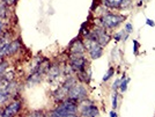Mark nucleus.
I'll list each match as a JSON object with an SVG mask.
<instances>
[{
  "instance_id": "nucleus-1",
  "label": "nucleus",
  "mask_w": 155,
  "mask_h": 117,
  "mask_svg": "<svg viewBox=\"0 0 155 117\" xmlns=\"http://www.w3.org/2000/svg\"><path fill=\"white\" fill-rule=\"evenodd\" d=\"M77 110H78L77 101L68 99V100L65 101L63 104H60L54 111H57L59 115H60V117H65V116H67V115H73V114H75Z\"/></svg>"
},
{
  "instance_id": "nucleus-30",
  "label": "nucleus",
  "mask_w": 155,
  "mask_h": 117,
  "mask_svg": "<svg viewBox=\"0 0 155 117\" xmlns=\"http://www.w3.org/2000/svg\"><path fill=\"white\" fill-rule=\"evenodd\" d=\"M0 117H7V116H5V115H2V114H1V115H0Z\"/></svg>"
},
{
  "instance_id": "nucleus-9",
  "label": "nucleus",
  "mask_w": 155,
  "mask_h": 117,
  "mask_svg": "<svg viewBox=\"0 0 155 117\" xmlns=\"http://www.w3.org/2000/svg\"><path fill=\"white\" fill-rule=\"evenodd\" d=\"M84 51V46L81 41H75L71 46V52L73 55H81Z\"/></svg>"
},
{
  "instance_id": "nucleus-26",
  "label": "nucleus",
  "mask_w": 155,
  "mask_h": 117,
  "mask_svg": "<svg viewBox=\"0 0 155 117\" xmlns=\"http://www.w3.org/2000/svg\"><path fill=\"white\" fill-rule=\"evenodd\" d=\"M120 37H122V35H120V34H117L116 36H115V39H116V41H119Z\"/></svg>"
},
{
  "instance_id": "nucleus-18",
  "label": "nucleus",
  "mask_w": 155,
  "mask_h": 117,
  "mask_svg": "<svg viewBox=\"0 0 155 117\" xmlns=\"http://www.w3.org/2000/svg\"><path fill=\"white\" fill-rule=\"evenodd\" d=\"M6 67H7V63H1V64H0V75L4 74V72H5V70H6Z\"/></svg>"
},
{
  "instance_id": "nucleus-27",
  "label": "nucleus",
  "mask_w": 155,
  "mask_h": 117,
  "mask_svg": "<svg viewBox=\"0 0 155 117\" xmlns=\"http://www.w3.org/2000/svg\"><path fill=\"white\" fill-rule=\"evenodd\" d=\"M110 115H111V117H117V114L115 112V111H111V114H110Z\"/></svg>"
},
{
  "instance_id": "nucleus-20",
  "label": "nucleus",
  "mask_w": 155,
  "mask_h": 117,
  "mask_svg": "<svg viewBox=\"0 0 155 117\" xmlns=\"http://www.w3.org/2000/svg\"><path fill=\"white\" fill-rule=\"evenodd\" d=\"M28 117H43L42 112H34V114H30Z\"/></svg>"
},
{
  "instance_id": "nucleus-12",
  "label": "nucleus",
  "mask_w": 155,
  "mask_h": 117,
  "mask_svg": "<svg viewBox=\"0 0 155 117\" xmlns=\"http://www.w3.org/2000/svg\"><path fill=\"white\" fill-rule=\"evenodd\" d=\"M59 72H60V70H59V67L57 65H53L52 67H50L49 69V77H50V79H54L56 77H58Z\"/></svg>"
},
{
  "instance_id": "nucleus-11",
  "label": "nucleus",
  "mask_w": 155,
  "mask_h": 117,
  "mask_svg": "<svg viewBox=\"0 0 155 117\" xmlns=\"http://www.w3.org/2000/svg\"><path fill=\"white\" fill-rule=\"evenodd\" d=\"M125 0H104V5L108 7H122Z\"/></svg>"
},
{
  "instance_id": "nucleus-4",
  "label": "nucleus",
  "mask_w": 155,
  "mask_h": 117,
  "mask_svg": "<svg viewBox=\"0 0 155 117\" xmlns=\"http://www.w3.org/2000/svg\"><path fill=\"white\" fill-rule=\"evenodd\" d=\"M86 48L89 50L91 57L93 59H97L102 56V46L100 45L97 42H95V41L88 38L87 42H86Z\"/></svg>"
},
{
  "instance_id": "nucleus-10",
  "label": "nucleus",
  "mask_w": 155,
  "mask_h": 117,
  "mask_svg": "<svg viewBox=\"0 0 155 117\" xmlns=\"http://www.w3.org/2000/svg\"><path fill=\"white\" fill-rule=\"evenodd\" d=\"M18 50H20V42L18 39L13 41L11 44L7 45V55H13L15 52H18Z\"/></svg>"
},
{
  "instance_id": "nucleus-22",
  "label": "nucleus",
  "mask_w": 155,
  "mask_h": 117,
  "mask_svg": "<svg viewBox=\"0 0 155 117\" xmlns=\"http://www.w3.org/2000/svg\"><path fill=\"white\" fill-rule=\"evenodd\" d=\"M133 43H134V52H136V55H138V46H139V44H138V42L137 41H133Z\"/></svg>"
},
{
  "instance_id": "nucleus-3",
  "label": "nucleus",
  "mask_w": 155,
  "mask_h": 117,
  "mask_svg": "<svg viewBox=\"0 0 155 117\" xmlns=\"http://www.w3.org/2000/svg\"><path fill=\"white\" fill-rule=\"evenodd\" d=\"M125 16L122 15H117V14H105L102 18V23L104 27L107 28H115L117 27L120 22H123Z\"/></svg>"
},
{
  "instance_id": "nucleus-23",
  "label": "nucleus",
  "mask_w": 155,
  "mask_h": 117,
  "mask_svg": "<svg viewBox=\"0 0 155 117\" xmlns=\"http://www.w3.org/2000/svg\"><path fill=\"white\" fill-rule=\"evenodd\" d=\"M147 25H148V26H152V27L155 26L154 21H153V20H149V19H147Z\"/></svg>"
},
{
  "instance_id": "nucleus-17",
  "label": "nucleus",
  "mask_w": 155,
  "mask_h": 117,
  "mask_svg": "<svg viewBox=\"0 0 155 117\" xmlns=\"http://www.w3.org/2000/svg\"><path fill=\"white\" fill-rule=\"evenodd\" d=\"M112 74H114V69H110L109 71L107 72V74H105V75L103 77V81H107V80H109L110 77H111Z\"/></svg>"
},
{
  "instance_id": "nucleus-15",
  "label": "nucleus",
  "mask_w": 155,
  "mask_h": 117,
  "mask_svg": "<svg viewBox=\"0 0 155 117\" xmlns=\"http://www.w3.org/2000/svg\"><path fill=\"white\" fill-rule=\"evenodd\" d=\"M5 12H6V8H5V1H0V16L4 18L5 16Z\"/></svg>"
},
{
  "instance_id": "nucleus-13",
  "label": "nucleus",
  "mask_w": 155,
  "mask_h": 117,
  "mask_svg": "<svg viewBox=\"0 0 155 117\" xmlns=\"http://www.w3.org/2000/svg\"><path fill=\"white\" fill-rule=\"evenodd\" d=\"M8 98H9V93L6 91V88L5 89H0V103L5 102Z\"/></svg>"
},
{
  "instance_id": "nucleus-5",
  "label": "nucleus",
  "mask_w": 155,
  "mask_h": 117,
  "mask_svg": "<svg viewBox=\"0 0 155 117\" xmlns=\"http://www.w3.org/2000/svg\"><path fill=\"white\" fill-rule=\"evenodd\" d=\"M84 65H86V60L84 58L80 57V55H75L74 57L71 58V67L74 71H84Z\"/></svg>"
},
{
  "instance_id": "nucleus-14",
  "label": "nucleus",
  "mask_w": 155,
  "mask_h": 117,
  "mask_svg": "<svg viewBox=\"0 0 155 117\" xmlns=\"http://www.w3.org/2000/svg\"><path fill=\"white\" fill-rule=\"evenodd\" d=\"M125 79V75H123V81L120 82V85H119V88H120V91L122 92H125L126 91V86H127V82L130 81V79H126V80H124Z\"/></svg>"
},
{
  "instance_id": "nucleus-24",
  "label": "nucleus",
  "mask_w": 155,
  "mask_h": 117,
  "mask_svg": "<svg viewBox=\"0 0 155 117\" xmlns=\"http://www.w3.org/2000/svg\"><path fill=\"white\" fill-rule=\"evenodd\" d=\"M126 30H127V33H131V32H132V26H131L130 23L126 25Z\"/></svg>"
},
{
  "instance_id": "nucleus-7",
  "label": "nucleus",
  "mask_w": 155,
  "mask_h": 117,
  "mask_svg": "<svg viewBox=\"0 0 155 117\" xmlns=\"http://www.w3.org/2000/svg\"><path fill=\"white\" fill-rule=\"evenodd\" d=\"M81 115L84 117H96L98 115V109L93 104L84 105V108L81 109Z\"/></svg>"
},
{
  "instance_id": "nucleus-25",
  "label": "nucleus",
  "mask_w": 155,
  "mask_h": 117,
  "mask_svg": "<svg viewBox=\"0 0 155 117\" xmlns=\"http://www.w3.org/2000/svg\"><path fill=\"white\" fill-rule=\"evenodd\" d=\"M119 85H120V81H119V80H117L116 82L114 84V88H115V89H116V88H118V86H119Z\"/></svg>"
},
{
  "instance_id": "nucleus-29",
  "label": "nucleus",
  "mask_w": 155,
  "mask_h": 117,
  "mask_svg": "<svg viewBox=\"0 0 155 117\" xmlns=\"http://www.w3.org/2000/svg\"><path fill=\"white\" fill-rule=\"evenodd\" d=\"M1 29H2V22L0 21V32H1Z\"/></svg>"
},
{
  "instance_id": "nucleus-6",
  "label": "nucleus",
  "mask_w": 155,
  "mask_h": 117,
  "mask_svg": "<svg viewBox=\"0 0 155 117\" xmlns=\"http://www.w3.org/2000/svg\"><path fill=\"white\" fill-rule=\"evenodd\" d=\"M20 109H21V102L16 101V102H13L9 105H7L6 108H5V110L2 111V115H5L7 117H12L14 115H16L20 111Z\"/></svg>"
},
{
  "instance_id": "nucleus-19",
  "label": "nucleus",
  "mask_w": 155,
  "mask_h": 117,
  "mask_svg": "<svg viewBox=\"0 0 155 117\" xmlns=\"http://www.w3.org/2000/svg\"><path fill=\"white\" fill-rule=\"evenodd\" d=\"M117 96H118V95L115 93V94H114V98H112V107H114V109L117 108Z\"/></svg>"
},
{
  "instance_id": "nucleus-16",
  "label": "nucleus",
  "mask_w": 155,
  "mask_h": 117,
  "mask_svg": "<svg viewBox=\"0 0 155 117\" xmlns=\"http://www.w3.org/2000/svg\"><path fill=\"white\" fill-rule=\"evenodd\" d=\"M5 55H7V45L0 46V59L4 58Z\"/></svg>"
},
{
  "instance_id": "nucleus-21",
  "label": "nucleus",
  "mask_w": 155,
  "mask_h": 117,
  "mask_svg": "<svg viewBox=\"0 0 155 117\" xmlns=\"http://www.w3.org/2000/svg\"><path fill=\"white\" fill-rule=\"evenodd\" d=\"M18 0H6L5 1V4H7V5H13V4H15Z\"/></svg>"
},
{
  "instance_id": "nucleus-8",
  "label": "nucleus",
  "mask_w": 155,
  "mask_h": 117,
  "mask_svg": "<svg viewBox=\"0 0 155 117\" xmlns=\"http://www.w3.org/2000/svg\"><path fill=\"white\" fill-rule=\"evenodd\" d=\"M94 33L96 34V36H97V43L100 44L101 46H103V45H107L108 43H109V41H110V36L109 35H107L105 34V32H103V30H97V32H94Z\"/></svg>"
},
{
  "instance_id": "nucleus-31",
  "label": "nucleus",
  "mask_w": 155,
  "mask_h": 117,
  "mask_svg": "<svg viewBox=\"0 0 155 117\" xmlns=\"http://www.w3.org/2000/svg\"><path fill=\"white\" fill-rule=\"evenodd\" d=\"M2 1H6V0H2Z\"/></svg>"
},
{
  "instance_id": "nucleus-28",
  "label": "nucleus",
  "mask_w": 155,
  "mask_h": 117,
  "mask_svg": "<svg viewBox=\"0 0 155 117\" xmlns=\"http://www.w3.org/2000/svg\"><path fill=\"white\" fill-rule=\"evenodd\" d=\"M65 117H78V116H75V115L73 114V115H67V116H65Z\"/></svg>"
},
{
  "instance_id": "nucleus-2",
  "label": "nucleus",
  "mask_w": 155,
  "mask_h": 117,
  "mask_svg": "<svg viewBox=\"0 0 155 117\" xmlns=\"http://www.w3.org/2000/svg\"><path fill=\"white\" fill-rule=\"evenodd\" d=\"M67 95H68V99L74 100L78 102V101H81V100H84L87 98V91L81 85H73L70 88Z\"/></svg>"
}]
</instances>
